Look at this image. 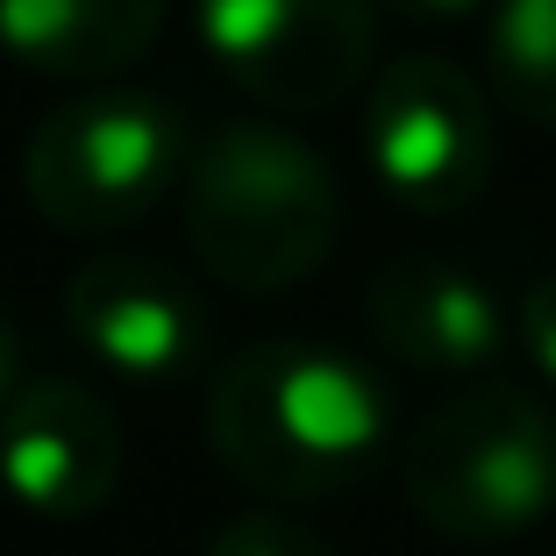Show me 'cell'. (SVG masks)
Wrapping results in <instances>:
<instances>
[{"label": "cell", "mask_w": 556, "mask_h": 556, "mask_svg": "<svg viewBox=\"0 0 556 556\" xmlns=\"http://www.w3.org/2000/svg\"><path fill=\"white\" fill-rule=\"evenodd\" d=\"M15 371H22V336H15V321H8V307H0V407L22 393Z\"/></svg>", "instance_id": "cell-15"}, {"label": "cell", "mask_w": 556, "mask_h": 556, "mask_svg": "<svg viewBox=\"0 0 556 556\" xmlns=\"http://www.w3.org/2000/svg\"><path fill=\"white\" fill-rule=\"evenodd\" d=\"M186 164L193 150L172 100L136 93V86H86L29 129L22 179L50 229L115 236L186 179Z\"/></svg>", "instance_id": "cell-4"}, {"label": "cell", "mask_w": 556, "mask_h": 556, "mask_svg": "<svg viewBox=\"0 0 556 556\" xmlns=\"http://www.w3.org/2000/svg\"><path fill=\"white\" fill-rule=\"evenodd\" d=\"M378 8L386 15H407V22H471L492 0H378Z\"/></svg>", "instance_id": "cell-14"}, {"label": "cell", "mask_w": 556, "mask_h": 556, "mask_svg": "<svg viewBox=\"0 0 556 556\" xmlns=\"http://www.w3.org/2000/svg\"><path fill=\"white\" fill-rule=\"evenodd\" d=\"M207 556H336L314 528H300L293 514H271V507H250L236 521H222L207 535Z\"/></svg>", "instance_id": "cell-12"}, {"label": "cell", "mask_w": 556, "mask_h": 556, "mask_svg": "<svg viewBox=\"0 0 556 556\" xmlns=\"http://www.w3.org/2000/svg\"><path fill=\"white\" fill-rule=\"evenodd\" d=\"M393 400L350 350L264 336L207 386V442L264 500H328L386 450Z\"/></svg>", "instance_id": "cell-1"}, {"label": "cell", "mask_w": 556, "mask_h": 556, "mask_svg": "<svg viewBox=\"0 0 556 556\" xmlns=\"http://www.w3.org/2000/svg\"><path fill=\"white\" fill-rule=\"evenodd\" d=\"M400 485L435 535L507 542L556 507V414L521 386H471L421 414Z\"/></svg>", "instance_id": "cell-3"}, {"label": "cell", "mask_w": 556, "mask_h": 556, "mask_svg": "<svg viewBox=\"0 0 556 556\" xmlns=\"http://www.w3.org/2000/svg\"><path fill=\"white\" fill-rule=\"evenodd\" d=\"M65 328L108 371L129 378H179L207 343V307L164 257L100 250L65 286Z\"/></svg>", "instance_id": "cell-8"}, {"label": "cell", "mask_w": 556, "mask_h": 556, "mask_svg": "<svg viewBox=\"0 0 556 556\" xmlns=\"http://www.w3.org/2000/svg\"><path fill=\"white\" fill-rule=\"evenodd\" d=\"M157 29L164 0H0V50L72 86H100L143 65Z\"/></svg>", "instance_id": "cell-10"}, {"label": "cell", "mask_w": 556, "mask_h": 556, "mask_svg": "<svg viewBox=\"0 0 556 556\" xmlns=\"http://www.w3.org/2000/svg\"><path fill=\"white\" fill-rule=\"evenodd\" d=\"M485 72L521 122L556 129V0H492Z\"/></svg>", "instance_id": "cell-11"}, {"label": "cell", "mask_w": 556, "mask_h": 556, "mask_svg": "<svg viewBox=\"0 0 556 556\" xmlns=\"http://www.w3.org/2000/svg\"><path fill=\"white\" fill-rule=\"evenodd\" d=\"M521 350H528V364H535L542 378L556 386V271H542L535 286L521 293Z\"/></svg>", "instance_id": "cell-13"}, {"label": "cell", "mask_w": 556, "mask_h": 556, "mask_svg": "<svg viewBox=\"0 0 556 556\" xmlns=\"http://www.w3.org/2000/svg\"><path fill=\"white\" fill-rule=\"evenodd\" d=\"M200 36L214 65L278 115H321L371 72V0H200Z\"/></svg>", "instance_id": "cell-6"}, {"label": "cell", "mask_w": 556, "mask_h": 556, "mask_svg": "<svg viewBox=\"0 0 556 556\" xmlns=\"http://www.w3.org/2000/svg\"><path fill=\"white\" fill-rule=\"evenodd\" d=\"M343 236V186L307 136L264 115L207 129L186 164V243L236 293H293Z\"/></svg>", "instance_id": "cell-2"}, {"label": "cell", "mask_w": 556, "mask_h": 556, "mask_svg": "<svg viewBox=\"0 0 556 556\" xmlns=\"http://www.w3.org/2000/svg\"><path fill=\"white\" fill-rule=\"evenodd\" d=\"M0 485L43 521H86L122 485V428L79 378H29L0 407Z\"/></svg>", "instance_id": "cell-7"}, {"label": "cell", "mask_w": 556, "mask_h": 556, "mask_svg": "<svg viewBox=\"0 0 556 556\" xmlns=\"http://www.w3.org/2000/svg\"><path fill=\"white\" fill-rule=\"evenodd\" d=\"M371 336L414 371H485L507 343V314L450 257H393L364 293Z\"/></svg>", "instance_id": "cell-9"}, {"label": "cell", "mask_w": 556, "mask_h": 556, "mask_svg": "<svg viewBox=\"0 0 556 556\" xmlns=\"http://www.w3.org/2000/svg\"><path fill=\"white\" fill-rule=\"evenodd\" d=\"M364 157L378 186L414 214H457L492 179V108L485 86L435 50H407L364 93Z\"/></svg>", "instance_id": "cell-5"}]
</instances>
